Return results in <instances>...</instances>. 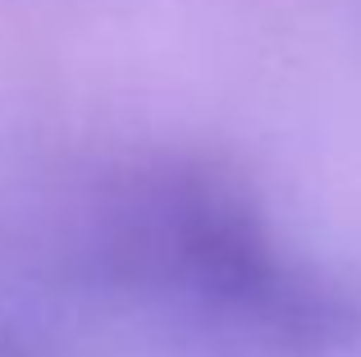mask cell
I'll list each match as a JSON object with an SVG mask.
<instances>
[{"mask_svg":"<svg viewBox=\"0 0 361 357\" xmlns=\"http://www.w3.org/2000/svg\"><path fill=\"white\" fill-rule=\"evenodd\" d=\"M106 257L133 289L261 344L329 349L353 325L334 289L293 266L238 202L202 183H165L128 202L110 224Z\"/></svg>","mask_w":361,"mask_h":357,"instance_id":"obj_1","label":"cell"}]
</instances>
